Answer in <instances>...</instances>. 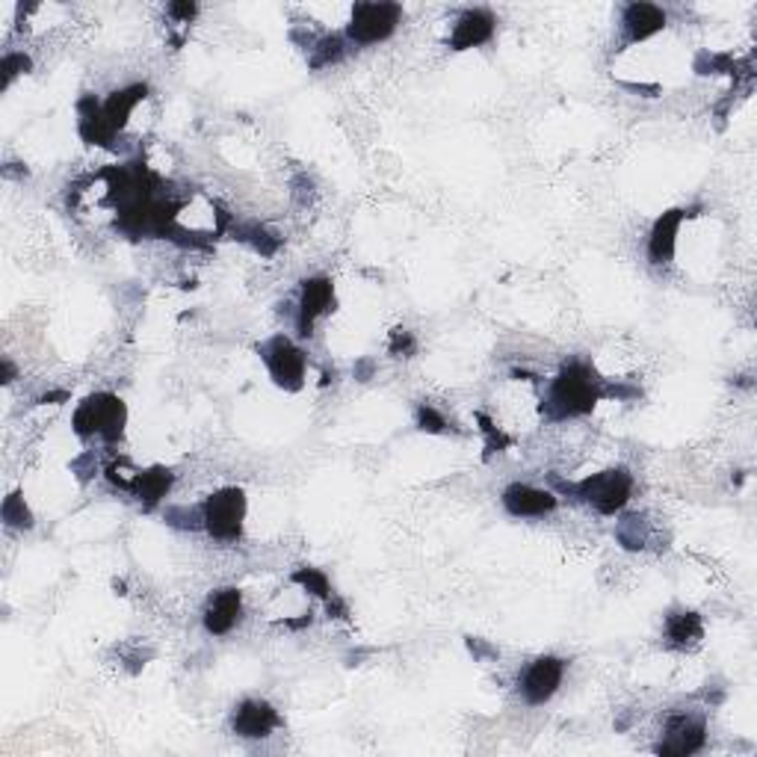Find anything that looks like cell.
Segmentation results:
<instances>
[{
    "label": "cell",
    "instance_id": "1",
    "mask_svg": "<svg viewBox=\"0 0 757 757\" xmlns=\"http://www.w3.org/2000/svg\"><path fill=\"white\" fill-rule=\"evenodd\" d=\"M604 397H616V388H607L591 364L572 361V364H565L559 370V376L547 388V417L551 420H568V417L589 415Z\"/></svg>",
    "mask_w": 757,
    "mask_h": 757
},
{
    "label": "cell",
    "instance_id": "14",
    "mask_svg": "<svg viewBox=\"0 0 757 757\" xmlns=\"http://www.w3.org/2000/svg\"><path fill=\"white\" fill-rule=\"evenodd\" d=\"M665 30V12L654 3H628L621 10V42L637 45Z\"/></svg>",
    "mask_w": 757,
    "mask_h": 757
},
{
    "label": "cell",
    "instance_id": "9",
    "mask_svg": "<svg viewBox=\"0 0 757 757\" xmlns=\"http://www.w3.org/2000/svg\"><path fill=\"white\" fill-rule=\"evenodd\" d=\"M334 306V281L326 276H314L302 281V296H299V308H296V329L302 338L314 334L317 320L329 314Z\"/></svg>",
    "mask_w": 757,
    "mask_h": 757
},
{
    "label": "cell",
    "instance_id": "22",
    "mask_svg": "<svg viewBox=\"0 0 757 757\" xmlns=\"http://www.w3.org/2000/svg\"><path fill=\"white\" fill-rule=\"evenodd\" d=\"M447 417L438 412L435 406H429V403H424V406L417 408V429H424V433L429 435H441L447 433Z\"/></svg>",
    "mask_w": 757,
    "mask_h": 757
},
{
    "label": "cell",
    "instance_id": "24",
    "mask_svg": "<svg viewBox=\"0 0 757 757\" xmlns=\"http://www.w3.org/2000/svg\"><path fill=\"white\" fill-rule=\"evenodd\" d=\"M415 350H417L415 334L406 332V329H394V332H391V343H388L391 355H412Z\"/></svg>",
    "mask_w": 757,
    "mask_h": 757
},
{
    "label": "cell",
    "instance_id": "8",
    "mask_svg": "<svg viewBox=\"0 0 757 757\" xmlns=\"http://www.w3.org/2000/svg\"><path fill=\"white\" fill-rule=\"evenodd\" d=\"M704 743H707V725H704V716L699 713H672L665 719L663 737L657 743V751L660 755H674L686 757L702 751Z\"/></svg>",
    "mask_w": 757,
    "mask_h": 757
},
{
    "label": "cell",
    "instance_id": "20",
    "mask_svg": "<svg viewBox=\"0 0 757 757\" xmlns=\"http://www.w3.org/2000/svg\"><path fill=\"white\" fill-rule=\"evenodd\" d=\"M294 580L299 583V586H306L308 591L320 595V598H334L332 586H329V577H326L323 572H317V568H299V572L294 574Z\"/></svg>",
    "mask_w": 757,
    "mask_h": 757
},
{
    "label": "cell",
    "instance_id": "21",
    "mask_svg": "<svg viewBox=\"0 0 757 757\" xmlns=\"http://www.w3.org/2000/svg\"><path fill=\"white\" fill-rule=\"evenodd\" d=\"M167 524L178 526V530H204L202 509H186V507H172L167 509Z\"/></svg>",
    "mask_w": 757,
    "mask_h": 757
},
{
    "label": "cell",
    "instance_id": "23",
    "mask_svg": "<svg viewBox=\"0 0 757 757\" xmlns=\"http://www.w3.org/2000/svg\"><path fill=\"white\" fill-rule=\"evenodd\" d=\"M30 60L24 54H7L3 56V89L19 77V74H28Z\"/></svg>",
    "mask_w": 757,
    "mask_h": 757
},
{
    "label": "cell",
    "instance_id": "13",
    "mask_svg": "<svg viewBox=\"0 0 757 757\" xmlns=\"http://www.w3.org/2000/svg\"><path fill=\"white\" fill-rule=\"evenodd\" d=\"M498 30V19L491 15L489 10H465L459 19L452 21L450 30V47L452 51H471V47H480L486 42H491Z\"/></svg>",
    "mask_w": 757,
    "mask_h": 757
},
{
    "label": "cell",
    "instance_id": "7",
    "mask_svg": "<svg viewBox=\"0 0 757 757\" xmlns=\"http://www.w3.org/2000/svg\"><path fill=\"white\" fill-rule=\"evenodd\" d=\"M565 678V660L554 654L536 657L533 663L526 665L521 681H518V690H521V699H524L530 707H539V704H547L559 693Z\"/></svg>",
    "mask_w": 757,
    "mask_h": 757
},
{
    "label": "cell",
    "instance_id": "5",
    "mask_svg": "<svg viewBox=\"0 0 757 757\" xmlns=\"http://www.w3.org/2000/svg\"><path fill=\"white\" fill-rule=\"evenodd\" d=\"M399 21H403V7H397V3H355L343 36L350 45H378V42L394 36Z\"/></svg>",
    "mask_w": 757,
    "mask_h": 757
},
{
    "label": "cell",
    "instance_id": "19",
    "mask_svg": "<svg viewBox=\"0 0 757 757\" xmlns=\"http://www.w3.org/2000/svg\"><path fill=\"white\" fill-rule=\"evenodd\" d=\"M3 524L19 526V530H30L33 526V515H30L28 503H24L19 491L3 500Z\"/></svg>",
    "mask_w": 757,
    "mask_h": 757
},
{
    "label": "cell",
    "instance_id": "11",
    "mask_svg": "<svg viewBox=\"0 0 757 757\" xmlns=\"http://www.w3.org/2000/svg\"><path fill=\"white\" fill-rule=\"evenodd\" d=\"M281 725V716L269 702L260 699H246L234 707L232 728L243 739H267L273 731Z\"/></svg>",
    "mask_w": 757,
    "mask_h": 757
},
{
    "label": "cell",
    "instance_id": "16",
    "mask_svg": "<svg viewBox=\"0 0 757 757\" xmlns=\"http://www.w3.org/2000/svg\"><path fill=\"white\" fill-rule=\"evenodd\" d=\"M172 482H175V477H172L169 468H148V471L134 468L128 489L125 491L134 494L146 509H154L158 503H163V498L172 491Z\"/></svg>",
    "mask_w": 757,
    "mask_h": 757
},
{
    "label": "cell",
    "instance_id": "2",
    "mask_svg": "<svg viewBox=\"0 0 757 757\" xmlns=\"http://www.w3.org/2000/svg\"><path fill=\"white\" fill-rule=\"evenodd\" d=\"M559 491L591 507L598 515H616L630 503L633 477H630L628 468H610V471L583 477L580 482H563Z\"/></svg>",
    "mask_w": 757,
    "mask_h": 757
},
{
    "label": "cell",
    "instance_id": "18",
    "mask_svg": "<svg viewBox=\"0 0 757 757\" xmlns=\"http://www.w3.org/2000/svg\"><path fill=\"white\" fill-rule=\"evenodd\" d=\"M346 47H350L346 36H341V33H329V36L311 42V47H308V51H311L308 63H311V68H326V65L341 63L343 56H346Z\"/></svg>",
    "mask_w": 757,
    "mask_h": 757
},
{
    "label": "cell",
    "instance_id": "4",
    "mask_svg": "<svg viewBox=\"0 0 757 757\" xmlns=\"http://www.w3.org/2000/svg\"><path fill=\"white\" fill-rule=\"evenodd\" d=\"M246 494L241 489H220L204 500V533L222 545H237L246 521Z\"/></svg>",
    "mask_w": 757,
    "mask_h": 757
},
{
    "label": "cell",
    "instance_id": "10",
    "mask_svg": "<svg viewBox=\"0 0 757 757\" xmlns=\"http://www.w3.org/2000/svg\"><path fill=\"white\" fill-rule=\"evenodd\" d=\"M500 500H503V509L512 518H545L559 507V494L556 491L536 489L530 482H512Z\"/></svg>",
    "mask_w": 757,
    "mask_h": 757
},
{
    "label": "cell",
    "instance_id": "12",
    "mask_svg": "<svg viewBox=\"0 0 757 757\" xmlns=\"http://www.w3.org/2000/svg\"><path fill=\"white\" fill-rule=\"evenodd\" d=\"M243 616V595L241 589H216L211 595V600H207V607H204V630L211 633V637H228L234 628H237V621H241Z\"/></svg>",
    "mask_w": 757,
    "mask_h": 757
},
{
    "label": "cell",
    "instance_id": "3",
    "mask_svg": "<svg viewBox=\"0 0 757 757\" xmlns=\"http://www.w3.org/2000/svg\"><path fill=\"white\" fill-rule=\"evenodd\" d=\"M128 424V408L116 394H93L74 408L72 426L81 438H98L104 444L121 441Z\"/></svg>",
    "mask_w": 757,
    "mask_h": 757
},
{
    "label": "cell",
    "instance_id": "15",
    "mask_svg": "<svg viewBox=\"0 0 757 757\" xmlns=\"http://www.w3.org/2000/svg\"><path fill=\"white\" fill-rule=\"evenodd\" d=\"M686 220V211H669L663 213L660 220L654 222V228L648 234V260L654 267H663L674 258V249H678V232Z\"/></svg>",
    "mask_w": 757,
    "mask_h": 757
},
{
    "label": "cell",
    "instance_id": "25",
    "mask_svg": "<svg viewBox=\"0 0 757 757\" xmlns=\"http://www.w3.org/2000/svg\"><path fill=\"white\" fill-rule=\"evenodd\" d=\"M167 12L178 21V24H190L195 12H199V7H195V3H172Z\"/></svg>",
    "mask_w": 757,
    "mask_h": 757
},
{
    "label": "cell",
    "instance_id": "6",
    "mask_svg": "<svg viewBox=\"0 0 757 757\" xmlns=\"http://www.w3.org/2000/svg\"><path fill=\"white\" fill-rule=\"evenodd\" d=\"M260 359L267 364L269 376H273V382H276L278 388L299 391L306 385L308 355L299 350L290 338H285V334L269 338V341L260 346Z\"/></svg>",
    "mask_w": 757,
    "mask_h": 757
},
{
    "label": "cell",
    "instance_id": "17",
    "mask_svg": "<svg viewBox=\"0 0 757 757\" xmlns=\"http://www.w3.org/2000/svg\"><path fill=\"white\" fill-rule=\"evenodd\" d=\"M704 637V621L699 612L693 610H678L672 616H665V642L672 648H686L699 646Z\"/></svg>",
    "mask_w": 757,
    "mask_h": 757
}]
</instances>
